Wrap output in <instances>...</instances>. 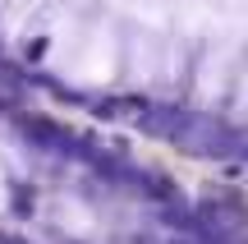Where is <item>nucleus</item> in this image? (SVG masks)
<instances>
[{"instance_id": "obj_1", "label": "nucleus", "mask_w": 248, "mask_h": 244, "mask_svg": "<svg viewBox=\"0 0 248 244\" xmlns=\"http://www.w3.org/2000/svg\"><path fill=\"white\" fill-rule=\"evenodd\" d=\"M0 244H244L230 217L0 79Z\"/></svg>"}]
</instances>
